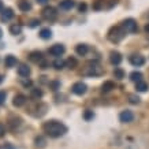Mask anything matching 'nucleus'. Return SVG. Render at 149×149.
<instances>
[{"instance_id": "24", "label": "nucleus", "mask_w": 149, "mask_h": 149, "mask_svg": "<svg viewBox=\"0 0 149 149\" xmlns=\"http://www.w3.org/2000/svg\"><path fill=\"white\" fill-rule=\"evenodd\" d=\"M113 77L116 78V79H123V78H125V71H123L122 68L116 67L113 70Z\"/></svg>"}, {"instance_id": "38", "label": "nucleus", "mask_w": 149, "mask_h": 149, "mask_svg": "<svg viewBox=\"0 0 149 149\" xmlns=\"http://www.w3.org/2000/svg\"><path fill=\"white\" fill-rule=\"evenodd\" d=\"M48 1H49V0H37V3H38V4H47Z\"/></svg>"}, {"instance_id": "1", "label": "nucleus", "mask_w": 149, "mask_h": 149, "mask_svg": "<svg viewBox=\"0 0 149 149\" xmlns=\"http://www.w3.org/2000/svg\"><path fill=\"white\" fill-rule=\"evenodd\" d=\"M42 130L51 138H59L67 133V126L59 120H48L42 125Z\"/></svg>"}, {"instance_id": "23", "label": "nucleus", "mask_w": 149, "mask_h": 149, "mask_svg": "<svg viewBox=\"0 0 149 149\" xmlns=\"http://www.w3.org/2000/svg\"><path fill=\"white\" fill-rule=\"evenodd\" d=\"M130 79L133 82H138V81H142V74L140 71H133L130 74Z\"/></svg>"}, {"instance_id": "42", "label": "nucleus", "mask_w": 149, "mask_h": 149, "mask_svg": "<svg viewBox=\"0 0 149 149\" xmlns=\"http://www.w3.org/2000/svg\"><path fill=\"white\" fill-rule=\"evenodd\" d=\"M1 37H3V30L0 29V38H1Z\"/></svg>"}, {"instance_id": "21", "label": "nucleus", "mask_w": 149, "mask_h": 149, "mask_svg": "<svg viewBox=\"0 0 149 149\" xmlns=\"http://www.w3.org/2000/svg\"><path fill=\"white\" fill-rule=\"evenodd\" d=\"M10 33L14 34V36L21 34V33H22V26H21V25H11V26H10Z\"/></svg>"}, {"instance_id": "43", "label": "nucleus", "mask_w": 149, "mask_h": 149, "mask_svg": "<svg viewBox=\"0 0 149 149\" xmlns=\"http://www.w3.org/2000/svg\"><path fill=\"white\" fill-rule=\"evenodd\" d=\"M1 82H3V77H1V75H0V84H1Z\"/></svg>"}, {"instance_id": "6", "label": "nucleus", "mask_w": 149, "mask_h": 149, "mask_svg": "<svg viewBox=\"0 0 149 149\" xmlns=\"http://www.w3.org/2000/svg\"><path fill=\"white\" fill-rule=\"evenodd\" d=\"M42 17L47 19V21H54L58 17V13H56V10L54 7H45V8L42 10Z\"/></svg>"}, {"instance_id": "41", "label": "nucleus", "mask_w": 149, "mask_h": 149, "mask_svg": "<svg viewBox=\"0 0 149 149\" xmlns=\"http://www.w3.org/2000/svg\"><path fill=\"white\" fill-rule=\"evenodd\" d=\"M145 32L149 33V23H146V25H145Z\"/></svg>"}, {"instance_id": "2", "label": "nucleus", "mask_w": 149, "mask_h": 149, "mask_svg": "<svg viewBox=\"0 0 149 149\" xmlns=\"http://www.w3.org/2000/svg\"><path fill=\"white\" fill-rule=\"evenodd\" d=\"M103 72H104V70H103V67L100 66V63L96 62V60H93V62H91V63L86 66L84 74L88 75V77H100Z\"/></svg>"}, {"instance_id": "32", "label": "nucleus", "mask_w": 149, "mask_h": 149, "mask_svg": "<svg viewBox=\"0 0 149 149\" xmlns=\"http://www.w3.org/2000/svg\"><path fill=\"white\" fill-rule=\"evenodd\" d=\"M27 77H25V78H22V85L25 86V88H27V86H32V81L30 79H26Z\"/></svg>"}, {"instance_id": "26", "label": "nucleus", "mask_w": 149, "mask_h": 149, "mask_svg": "<svg viewBox=\"0 0 149 149\" xmlns=\"http://www.w3.org/2000/svg\"><path fill=\"white\" fill-rule=\"evenodd\" d=\"M56 70H62V68L66 67V62H63V60H60V59H58V60H55L54 64H52Z\"/></svg>"}, {"instance_id": "39", "label": "nucleus", "mask_w": 149, "mask_h": 149, "mask_svg": "<svg viewBox=\"0 0 149 149\" xmlns=\"http://www.w3.org/2000/svg\"><path fill=\"white\" fill-rule=\"evenodd\" d=\"M4 149H15V148H14V146H11L10 144H6L4 145Z\"/></svg>"}, {"instance_id": "16", "label": "nucleus", "mask_w": 149, "mask_h": 149, "mask_svg": "<svg viewBox=\"0 0 149 149\" xmlns=\"http://www.w3.org/2000/svg\"><path fill=\"white\" fill-rule=\"evenodd\" d=\"M29 59H30L32 62H34V63H38V62H41V60H44V58H42V54H41V52H38V51H34V52H32V54L29 55Z\"/></svg>"}, {"instance_id": "33", "label": "nucleus", "mask_w": 149, "mask_h": 149, "mask_svg": "<svg viewBox=\"0 0 149 149\" xmlns=\"http://www.w3.org/2000/svg\"><path fill=\"white\" fill-rule=\"evenodd\" d=\"M38 25H40V21H38V19H32L29 26H30V27H36V26H38Z\"/></svg>"}, {"instance_id": "30", "label": "nucleus", "mask_w": 149, "mask_h": 149, "mask_svg": "<svg viewBox=\"0 0 149 149\" xmlns=\"http://www.w3.org/2000/svg\"><path fill=\"white\" fill-rule=\"evenodd\" d=\"M32 96L34 97V99H40L41 96H42V92H41L40 89H33V91H32Z\"/></svg>"}, {"instance_id": "37", "label": "nucleus", "mask_w": 149, "mask_h": 149, "mask_svg": "<svg viewBox=\"0 0 149 149\" xmlns=\"http://www.w3.org/2000/svg\"><path fill=\"white\" fill-rule=\"evenodd\" d=\"M78 8H79V11H81V13H82V11H85V10H86V4H85V3H81Z\"/></svg>"}, {"instance_id": "27", "label": "nucleus", "mask_w": 149, "mask_h": 149, "mask_svg": "<svg viewBox=\"0 0 149 149\" xmlns=\"http://www.w3.org/2000/svg\"><path fill=\"white\" fill-rule=\"evenodd\" d=\"M66 66H67L68 68H75V66H77V60L74 58H68L67 62H66Z\"/></svg>"}, {"instance_id": "9", "label": "nucleus", "mask_w": 149, "mask_h": 149, "mask_svg": "<svg viewBox=\"0 0 149 149\" xmlns=\"http://www.w3.org/2000/svg\"><path fill=\"white\" fill-rule=\"evenodd\" d=\"M129 60H130V63L134 67H140V66H144L145 64V58L142 55H131Z\"/></svg>"}, {"instance_id": "25", "label": "nucleus", "mask_w": 149, "mask_h": 149, "mask_svg": "<svg viewBox=\"0 0 149 149\" xmlns=\"http://www.w3.org/2000/svg\"><path fill=\"white\" fill-rule=\"evenodd\" d=\"M34 142H36V145H37V146H40V148H44V146L47 145L45 138H44V137H41V136L36 137V140H34Z\"/></svg>"}, {"instance_id": "3", "label": "nucleus", "mask_w": 149, "mask_h": 149, "mask_svg": "<svg viewBox=\"0 0 149 149\" xmlns=\"http://www.w3.org/2000/svg\"><path fill=\"white\" fill-rule=\"evenodd\" d=\"M125 34H126V30H125V29H122L120 26H113L109 29L108 38H109V41H112V42H119V41L123 40Z\"/></svg>"}, {"instance_id": "20", "label": "nucleus", "mask_w": 149, "mask_h": 149, "mask_svg": "<svg viewBox=\"0 0 149 149\" xmlns=\"http://www.w3.org/2000/svg\"><path fill=\"white\" fill-rule=\"evenodd\" d=\"M136 89L138 92H146L149 89V85L144 81H138V82H136Z\"/></svg>"}, {"instance_id": "18", "label": "nucleus", "mask_w": 149, "mask_h": 149, "mask_svg": "<svg viewBox=\"0 0 149 149\" xmlns=\"http://www.w3.org/2000/svg\"><path fill=\"white\" fill-rule=\"evenodd\" d=\"M75 51H77V54L79 55V56H85V55L88 54V51H89V47L86 45V44H78Z\"/></svg>"}, {"instance_id": "29", "label": "nucleus", "mask_w": 149, "mask_h": 149, "mask_svg": "<svg viewBox=\"0 0 149 149\" xmlns=\"http://www.w3.org/2000/svg\"><path fill=\"white\" fill-rule=\"evenodd\" d=\"M129 101H130L131 104H138L140 103V97L136 95H130L129 96Z\"/></svg>"}, {"instance_id": "35", "label": "nucleus", "mask_w": 149, "mask_h": 149, "mask_svg": "<svg viewBox=\"0 0 149 149\" xmlns=\"http://www.w3.org/2000/svg\"><path fill=\"white\" fill-rule=\"evenodd\" d=\"M4 133H6V127L3 123H0V137H3L4 136Z\"/></svg>"}, {"instance_id": "19", "label": "nucleus", "mask_w": 149, "mask_h": 149, "mask_svg": "<svg viewBox=\"0 0 149 149\" xmlns=\"http://www.w3.org/2000/svg\"><path fill=\"white\" fill-rule=\"evenodd\" d=\"M18 7L21 11H23V13H27L29 10L32 8V6H30V3L29 1H26V0H21L18 3Z\"/></svg>"}, {"instance_id": "36", "label": "nucleus", "mask_w": 149, "mask_h": 149, "mask_svg": "<svg viewBox=\"0 0 149 149\" xmlns=\"http://www.w3.org/2000/svg\"><path fill=\"white\" fill-rule=\"evenodd\" d=\"M40 63H41V68H48V67H49V63H48V62H44V60H41Z\"/></svg>"}, {"instance_id": "11", "label": "nucleus", "mask_w": 149, "mask_h": 149, "mask_svg": "<svg viewBox=\"0 0 149 149\" xmlns=\"http://www.w3.org/2000/svg\"><path fill=\"white\" fill-rule=\"evenodd\" d=\"M74 6H75V1H74V0H62V1L59 3V7H60V10H63V11L71 10Z\"/></svg>"}, {"instance_id": "12", "label": "nucleus", "mask_w": 149, "mask_h": 149, "mask_svg": "<svg viewBox=\"0 0 149 149\" xmlns=\"http://www.w3.org/2000/svg\"><path fill=\"white\" fill-rule=\"evenodd\" d=\"M109 62L113 64V66H119L120 62H122V55L119 52H111L109 55Z\"/></svg>"}, {"instance_id": "8", "label": "nucleus", "mask_w": 149, "mask_h": 149, "mask_svg": "<svg viewBox=\"0 0 149 149\" xmlns=\"http://www.w3.org/2000/svg\"><path fill=\"white\" fill-rule=\"evenodd\" d=\"M119 119L123 123H130L134 119V113L131 112V111H129V109H125V111H122V112L119 113Z\"/></svg>"}, {"instance_id": "28", "label": "nucleus", "mask_w": 149, "mask_h": 149, "mask_svg": "<svg viewBox=\"0 0 149 149\" xmlns=\"http://www.w3.org/2000/svg\"><path fill=\"white\" fill-rule=\"evenodd\" d=\"M93 118H95V113H93V111H91V109H86L85 112H84V119H85V120H91Z\"/></svg>"}, {"instance_id": "31", "label": "nucleus", "mask_w": 149, "mask_h": 149, "mask_svg": "<svg viewBox=\"0 0 149 149\" xmlns=\"http://www.w3.org/2000/svg\"><path fill=\"white\" fill-rule=\"evenodd\" d=\"M6 97H7V93L3 92V91H0V105H1V104H4Z\"/></svg>"}, {"instance_id": "7", "label": "nucleus", "mask_w": 149, "mask_h": 149, "mask_svg": "<svg viewBox=\"0 0 149 149\" xmlns=\"http://www.w3.org/2000/svg\"><path fill=\"white\" fill-rule=\"evenodd\" d=\"M64 51H66V48H64L62 44H55V45H52L48 49V52H49V55H52V56H62V55L64 54Z\"/></svg>"}, {"instance_id": "5", "label": "nucleus", "mask_w": 149, "mask_h": 149, "mask_svg": "<svg viewBox=\"0 0 149 149\" xmlns=\"http://www.w3.org/2000/svg\"><path fill=\"white\" fill-rule=\"evenodd\" d=\"M86 89H88V86H86L84 82H75V84L72 85V88H71L72 93H74V95H77V96L85 95V93H86Z\"/></svg>"}, {"instance_id": "17", "label": "nucleus", "mask_w": 149, "mask_h": 149, "mask_svg": "<svg viewBox=\"0 0 149 149\" xmlns=\"http://www.w3.org/2000/svg\"><path fill=\"white\" fill-rule=\"evenodd\" d=\"M4 63H6V66H7V67H14V66H17L18 60H17V58H15V56H13V55H8V56H6Z\"/></svg>"}, {"instance_id": "40", "label": "nucleus", "mask_w": 149, "mask_h": 149, "mask_svg": "<svg viewBox=\"0 0 149 149\" xmlns=\"http://www.w3.org/2000/svg\"><path fill=\"white\" fill-rule=\"evenodd\" d=\"M3 10H4V6H3V1H1V0H0V13H1V11H3Z\"/></svg>"}, {"instance_id": "14", "label": "nucleus", "mask_w": 149, "mask_h": 149, "mask_svg": "<svg viewBox=\"0 0 149 149\" xmlns=\"http://www.w3.org/2000/svg\"><path fill=\"white\" fill-rule=\"evenodd\" d=\"M25 103H26V97H25L23 95H17L15 97H14L13 104L15 105V107H22Z\"/></svg>"}, {"instance_id": "15", "label": "nucleus", "mask_w": 149, "mask_h": 149, "mask_svg": "<svg viewBox=\"0 0 149 149\" xmlns=\"http://www.w3.org/2000/svg\"><path fill=\"white\" fill-rule=\"evenodd\" d=\"M112 89H115V84H113L112 81H105L101 85V92L103 93H108V92H111Z\"/></svg>"}, {"instance_id": "10", "label": "nucleus", "mask_w": 149, "mask_h": 149, "mask_svg": "<svg viewBox=\"0 0 149 149\" xmlns=\"http://www.w3.org/2000/svg\"><path fill=\"white\" fill-rule=\"evenodd\" d=\"M14 17V13L11 8H6L1 11V15H0V21L1 22H8L10 19H13Z\"/></svg>"}, {"instance_id": "4", "label": "nucleus", "mask_w": 149, "mask_h": 149, "mask_svg": "<svg viewBox=\"0 0 149 149\" xmlns=\"http://www.w3.org/2000/svg\"><path fill=\"white\" fill-rule=\"evenodd\" d=\"M123 29L126 30V33H136L138 30V25L133 18H129L123 21Z\"/></svg>"}, {"instance_id": "34", "label": "nucleus", "mask_w": 149, "mask_h": 149, "mask_svg": "<svg viewBox=\"0 0 149 149\" xmlns=\"http://www.w3.org/2000/svg\"><path fill=\"white\" fill-rule=\"evenodd\" d=\"M59 86H60V84H59L58 81H55V82H52V84H51V88H52V91H58Z\"/></svg>"}, {"instance_id": "13", "label": "nucleus", "mask_w": 149, "mask_h": 149, "mask_svg": "<svg viewBox=\"0 0 149 149\" xmlns=\"http://www.w3.org/2000/svg\"><path fill=\"white\" fill-rule=\"evenodd\" d=\"M18 74L21 75L22 78L25 77H29L30 75V67L27 66V64H19V67H18Z\"/></svg>"}, {"instance_id": "22", "label": "nucleus", "mask_w": 149, "mask_h": 149, "mask_svg": "<svg viewBox=\"0 0 149 149\" xmlns=\"http://www.w3.org/2000/svg\"><path fill=\"white\" fill-rule=\"evenodd\" d=\"M40 37L42 40H48V38L52 37V30L51 29H42L40 32Z\"/></svg>"}]
</instances>
